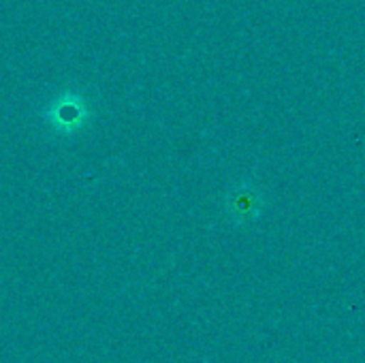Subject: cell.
<instances>
[{
    "label": "cell",
    "mask_w": 365,
    "mask_h": 363,
    "mask_svg": "<svg viewBox=\"0 0 365 363\" xmlns=\"http://www.w3.org/2000/svg\"><path fill=\"white\" fill-rule=\"evenodd\" d=\"M263 208H265V203H263L261 190L250 184H242L229 197V216L242 225L257 220L261 216Z\"/></svg>",
    "instance_id": "6da1fadb"
}]
</instances>
